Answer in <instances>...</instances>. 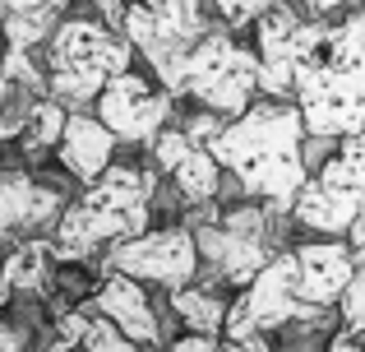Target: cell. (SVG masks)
<instances>
[{
  "instance_id": "cell-13",
  "label": "cell",
  "mask_w": 365,
  "mask_h": 352,
  "mask_svg": "<svg viewBox=\"0 0 365 352\" xmlns=\"http://www.w3.org/2000/svg\"><path fill=\"white\" fill-rule=\"evenodd\" d=\"M296 33H301V19L292 9H268L259 19V93H268L273 102H287L292 93V70H296Z\"/></svg>"
},
{
  "instance_id": "cell-19",
  "label": "cell",
  "mask_w": 365,
  "mask_h": 352,
  "mask_svg": "<svg viewBox=\"0 0 365 352\" xmlns=\"http://www.w3.org/2000/svg\"><path fill=\"white\" fill-rule=\"evenodd\" d=\"M338 320H342V329H351V334L365 338V246L356 251V273H351L347 292H342V301H338Z\"/></svg>"
},
{
  "instance_id": "cell-22",
  "label": "cell",
  "mask_w": 365,
  "mask_h": 352,
  "mask_svg": "<svg viewBox=\"0 0 365 352\" xmlns=\"http://www.w3.org/2000/svg\"><path fill=\"white\" fill-rule=\"evenodd\" d=\"M24 348H28V329L0 320V352H24Z\"/></svg>"
},
{
  "instance_id": "cell-10",
  "label": "cell",
  "mask_w": 365,
  "mask_h": 352,
  "mask_svg": "<svg viewBox=\"0 0 365 352\" xmlns=\"http://www.w3.org/2000/svg\"><path fill=\"white\" fill-rule=\"evenodd\" d=\"M282 260H287L292 292L314 311H338L342 292L356 273V251L347 241H333V236H314V241L287 251Z\"/></svg>"
},
{
  "instance_id": "cell-18",
  "label": "cell",
  "mask_w": 365,
  "mask_h": 352,
  "mask_svg": "<svg viewBox=\"0 0 365 352\" xmlns=\"http://www.w3.org/2000/svg\"><path fill=\"white\" fill-rule=\"evenodd\" d=\"M83 316H88V325H83V343H79V352H143L134 338H125L107 316H93V311H83Z\"/></svg>"
},
{
  "instance_id": "cell-20",
  "label": "cell",
  "mask_w": 365,
  "mask_h": 352,
  "mask_svg": "<svg viewBox=\"0 0 365 352\" xmlns=\"http://www.w3.org/2000/svg\"><path fill=\"white\" fill-rule=\"evenodd\" d=\"M0 33H5V46L28 51L33 42L46 37V19H42V9H19V14H9L5 24H0Z\"/></svg>"
},
{
  "instance_id": "cell-11",
  "label": "cell",
  "mask_w": 365,
  "mask_h": 352,
  "mask_svg": "<svg viewBox=\"0 0 365 352\" xmlns=\"http://www.w3.org/2000/svg\"><path fill=\"white\" fill-rule=\"evenodd\" d=\"M83 311L107 316L111 325H116L125 338H134L143 352L167 348V329H162V316H158V306H153V297L143 292V283L125 278V273H107V278L93 288V297L83 301Z\"/></svg>"
},
{
  "instance_id": "cell-16",
  "label": "cell",
  "mask_w": 365,
  "mask_h": 352,
  "mask_svg": "<svg viewBox=\"0 0 365 352\" xmlns=\"http://www.w3.org/2000/svg\"><path fill=\"white\" fill-rule=\"evenodd\" d=\"M51 241L46 236H28V241H19L14 251L0 260V288L14 297V292H42L46 283H51Z\"/></svg>"
},
{
  "instance_id": "cell-8",
  "label": "cell",
  "mask_w": 365,
  "mask_h": 352,
  "mask_svg": "<svg viewBox=\"0 0 365 352\" xmlns=\"http://www.w3.org/2000/svg\"><path fill=\"white\" fill-rule=\"evenodd\" d=\"M171 93L162 89L153 74L143 70H125L116 79H107L98 107V121L120 139V144H153L171 121Z\"/></svg>"
},
{
  "instance_id": "cell-5",
  "label": "cell",
  "mask_w": 365,
  "mask_h": 352,
  "mask_svg": "<svg viewBox=\"0 0 365 352\" xmlns=\"http://www.w3.org/2000/svg\"><path fill=\"white\" fill-rule=\"evenodd\" d=\"M292 218L314 236L347 241L351 251L365 246V130L342 139L329 158L310 172Z\"/></svg>"
},
{
  "instance_id": "cell-15",
  "label": "cell",
  "mask_w": 365,
  "mask_h": 352,
  "mask_svg": "<svg viewBox=\"0 0 365 352\" xmlns=\"http://www.w3.org/2000/svg\"><path fill=\"white\" fill-rule=\"evenodd\" d=\"M171 297V316L190 329V334H204V338H222L227 316H232V301L222 292L204 288V283H190L180 292H167Z\"/></svg>"
},
{
  "instance_id": "cell-9",
  "label": "cell",
  "mask_w": 365,
  "mask_h": 352,
  "mask_svg": "<svg viewBox=\"0 0 365 352\" xmlns=\"http://www.w3.org/2000/svg\"><path fill=\"white\" fill-rule=\"evenodd\" d=\"M195 246H199V269L213 264L217 278L232 283V288H245V283L273 260V251H268V227H264V208H232L222 223L199 227Z\"/></svg>"
},
{
  "instance_id": "cell-24",
  "label": "cell",
  "mask_w": 365,
  "mask_h": 352,
  "mask_svg": "<svg viewBox=\"0 0 365 352\" xmlns=\"http://www.w3.org/2000/svg\"><path fill=\"white\" fill-rule=\"evenodd\" d=\"M0 56H5V51H0ZM9 89H14V84H9V79H5V74H0V98H5V93H9Z\"/></svg>"
},
{
  "instance_id": "cell-3",
  "label": "cell",
  "mask_w": 365,
  "mask_h": 352,
  "mask_svg": "<svg viewBox=\"0 0 365 352\" xmlns=\"http://www.w3.org/2000/svg\"><path fill=\"white\" fill-rule=\"evenodd\" d=\"M153 195H158V172L153 167H116L93 181L79 199L61 213L51 232V251L65 264H83L98 251H116L148 232Z\"/></svg>"
},
{
  "instance_id": "cell-17",
  "label": "cell",
  "mask_w": 365,
  "mask_h": 352,
  "mask_svg": "<svg viewBox=\"0 0 365 352\" xmlns=\"http://www.w3.org/2000/svg\"><path fill=\"white\" fill-rule=\"evenodd\" d=\"M65 121H70V111H65L56 98L33 102V107L24 111V126H19V149H24L28 158H42L46 149H56V144H61Z\"/></svg>"
},
{
  "instance_id": "cell-2",
  "label": "cell",
  "mask_w": 365,
  "mask_h": 352,
  "mask_svg": "<svg viewBox=\"0 0 365 352\" xmlns=\"http://www.w3.org/2000/svg\"><path fill=\"white\" fill-rule=\"evenodd\" d=\"M305 121L296 102H255L245 116L227 121L222 135L208 144L222 172L241 181V190L259 204L292 213L310 181V158H305Z\"/></svg>"
},
{
  "instance_id": "cell-23",
  "label": "cell",
  "mask_w": 365,
  "mask_h": 352,
  "mask_svg": "<svg viewBox=\"0 0 365 352\" xmlns=\"http://www.w3.org/2000/svg\"><path fill=\"white\" fill-rule=\"evenodd\" d=\"M9 135H19V121H9L5 111H0V139H9Z\"/></svg>"
},
{
  "instance_id": "cell-1",
  "label": "cell",
  "mask_w": 365,
  "mask_h": 352,
  "mask_svg": "<svg viewBox=\"0 0 365 352\" xmlns=\"http://www.w3.org/2000/svg\"><path fill=\"white\" fill-rule=\"evenodd\" d=\"M292 102L310 139L342 144L365 130V42L351 19L347 24H301Z\"/></svg>"
},
{
  "instance_id": "cell-25",
  "label": "cell",
  "mask_w": 365,
  "mask_h": 352,
  "mask_svg": "<svg viewBox=\"0 0 365 352\" xmlns=\"http://www.w3.org/2000/svg\"><path fill=\"white\" fill-rule=\"evenodd\" d=\"M5 301H9V292H5V288H0V306H5Z\"/></svg>"
},
{
  "instance_id": "cell-6",
  "label": "cell",
  "mask_w": 365,
  "mask_h": 352,
  "mask_svg": "<svg viewBox=\"0 0 365 352\" xmlns=\"http://www.w3.org/2000/svg\"><path fill=\"white\" fill-rule=\"evenodd\" d=\"M259 93V56L227 33H204L185 51V79L180 98H195L204 111L236 121L255 107Z\"/></svg>"
},
{
  "instance_id": "cell-12",
  "label": "cell",
  "mask_w": 365,
  "mask_h": 352,
  "mask_svg": "<svg viewBox=\"0 0 365 352\" xmlns=\"http://www.w3.org/2000/svg\"><path fill=\"white\" fill-rule=\"evenodd\" d=\"M148 149H153L158 172H167L171 181H176V195L185 199V204H204V199L217 195V186H222V167H217V158L208 154L204 144H195L180 126H167Z\"/></svg>"
},
{
  "instance_id": "cell-14",
  "label": "cell",
  "mask_w": 365,
  "mask_h": 352,
  "mask_svg": "<svg viewBox=\"0 0 365 352\" xmlns=\"http://www.w3.org/2000/svg\"><path fill=\"white\" fill-rule=\"evenodd\" d=\"M116 144H120V139L111 135V130L102 126L98 116H88V111H70V121H65V135H61V144H56V158H61V167H65L74 181L93 186V181H98V176L111 167Z\"/></svg>"
},
{
  "instance_id": "cell-7",
  "label": "cell",
  "mask_w": 365,
  "mask_h": 352,
  "mask_svg": "<svg viewBox=\"0 0 365 352\" xmlns=\"http://www.w3.org/2000/svg\"><path fill=\"white\" fill-rule=\"evenodd\" d=\"M107 273H125L134 283H158L167 292H180L199 278V246L190 227H162L143 232L134 241L107 251Z\"/></svg>"
},
{
  "instance_id": "cell-4",
  "label": "cell",
  "mask_w": 365,
  "mask_h": 352,
  "mask_svg": "<svg viewBox=\"0 0 365 352\" xmlns=\"http://www.w3.org/2000/svg\"><path fill=\"white\" fill-rule=\"evenodd\" d=\"M46 89L61 107H93L107 89V79L134 70L130 37L107 28L102 19H65L51 28V51H46Z\"/></svg>"
},
{
  "instance_id": "cell-21",
  "label": "cell",
  "mask_w": 365,
  "mask_h": 352,
  "mask_svg": "<svg viewBox=\"0 0 365 352\" xmlns=\"http://www.w3.org/2000/svg\"><path fill=\"white\" fill-rule=\"evenodd\" d=\"M167 352H222V338H204V334H180L176 343H167Z\"/></svg>"
}]
</instances>
